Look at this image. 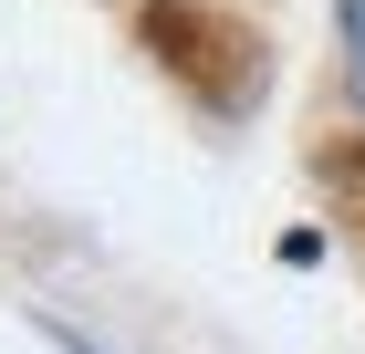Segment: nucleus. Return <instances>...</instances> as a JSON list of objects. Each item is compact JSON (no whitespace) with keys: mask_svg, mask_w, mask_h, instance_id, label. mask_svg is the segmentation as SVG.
<instances>
[{"mask_svg":"<svg viewBox=\"0 0 365 354\" xmlns=\"http://www.w3.org/2000/svg\"><path fill=\"white\" fill-rule=\"evenodd\" d=\"M334 83H344V115L365 125V0H334Z\"/></svg>","mask_w":365,"mask_h":354,"instance_id":"nucleus-2","label":"nucleus"},{"mask_svg":"<svg viewBox=\"0 0 365 354\" xmlns=\"http://www.w3.org/2000/svg\"><path fill=\"white\" fill-rule=\"evenodd\" d=\"M31 333H42V344H53V354H115V344H94L84 323H63V313H31Z\"/></svg>","mask_w":365,"mask_h":354,"instance_id":"nucleus-3","label":"nucleus"},{"mask_svg":"<svg viewBox=\"0 0 365 354\" xmlns=\"http://www.w3.org/2000/svg\"><path fill=\"white\" fill-rule=\"evenodd\" d=\"M136 31H146V53L168 63L198 105H220V115H230L240 94H251L240 73H220V53H251V31H230L220 11H198V0H146V21H136Z\"/></svg>","mask_w":365,"mask_h":354,"instance_id":"nucleus-1","label":"nucleus"}]
</instances>
